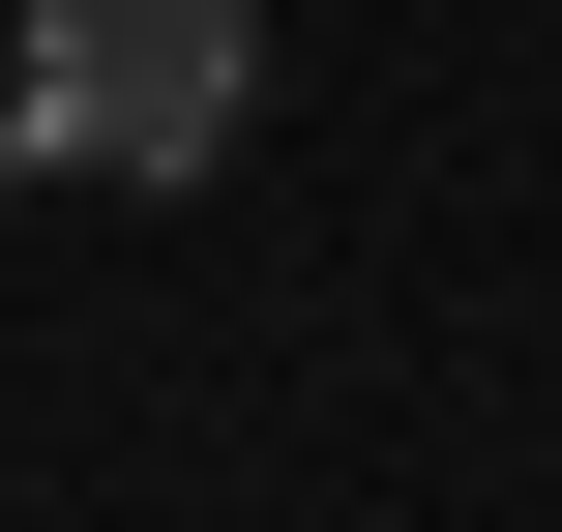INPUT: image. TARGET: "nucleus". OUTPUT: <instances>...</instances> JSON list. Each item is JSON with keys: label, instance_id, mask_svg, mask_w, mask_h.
<instances>
[{"label": "nucleus", "instance_id": "1", "mask_svg": "<svg viewBox=\"0 0 562 532\" xmlns=\"http://www.w3.org/2000/svg\"><path fill=\"white\" fill-rule=\"evenodd\" d=\"M237 89H267V0H30L0 148H30V178H207Z\"/></svg>", "mask_w": 562, "mask_h": 532}, {"label": "nucleus", "instance_id": "2", "mask_svg": "<svg viewBox=\"0 0 562 532\" xmlns=\"http://www.w3.org/2000/svg\"><path fill=\"white\" fill-rule=\"evenodd\" d=\"M0 178H30V148H0Z\"/></svg>", "mask_w": 562, "mask_h": 532}]
</instances>
